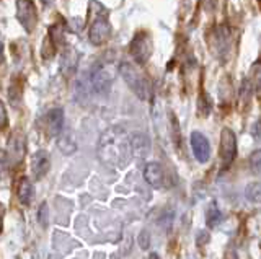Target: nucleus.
<instances>
[{"label": "nucleus", "instance_id": "obj_1", "mask_svg": "<svg viewBox=\"0 0 261 259\" xmlns=\"http://www.w3.org/2000/svg\"><path fill=\"white\" fill-rule=\"evenodd\" d=\"M130 142L127 139H121L116 131L106 132L103 140L100 142V158L106 163L124 166L130 158Z\"/></svg>", "mask_w": 261, "mask_h": 259}, {"label": "nucleus", "instance_id": "obj_2", "mask_svg": "<svg viewBox=\"0 0 261 259\" xmlns=\"http://www.w3.org/2000/svg\"><path fill=\"white\" fill-rule=\"evenodd\" d=\"M119 74L124 78L126 85L133 90L141 100H149L152 95V87L149 78H147L141 70L129 62H122L119 66Z\"/></svg>", "mask_w": 261, "mask_h": 259}, {"label": "nucleus", "instance_id": "obj_3", "mask_svg": "<svg viewBox=\"0 0 261 259\" xmlns=\"http://www.w3.org/2000/svg\"><path fill=\"white\" fill-rule=\"evenodd\" d=\"M153 51V46H152V39L147 33H137L130 43V54L133 57L136 59L137 64H145L147 61L150 59Z\"/></svg>", "mask_w": 261, "mask_h": 259}, {"label": "nucleus", "instance_id": "obj_4", "mask_svg": "<svg viewBox=\"0 0 261 259\" xmlns=\"http://www.w3.org/2000/svg\"><path fill=\"white\" fill-rule=\"evenodd\" d=\"M16 17L21 23V26L27 30V33H31L38 23V12L33 0H18L16 2Z\"/></svg>", "mask_w": 261, "mask_h": 259}, {"label": "nucleus", "instance_id": "obj_5", "mask_svg": "<svg viewBox=\"0 0 261 259\" xmlns=\"http://www.w3.org/2000/svg\"><path fill=\"white\" fill-rule=\"evenodd\" d=\"M237 155V137L232 129L224 127L220 132V160L224 166H230Z\"/></svg>", "mask_w": 261, "mask_h": 259}, {"label": "nucleus", "instance_id": "obj_6", "mask_svg": "<svg viewBox=\"0 0 261 259\" xmlns=\"http://www.w3.org/2000/svg\"><path fill=\"white\" fill-rule=\"evenodd\" d=\"M111 33H113V31H111L110 21L106 20L105 17H98L92 23V26H90V31H88L90 43L95 44V46H101L111 38Z\"/></svg>", "mask_w": 261, "mask_h": 259}, {"label": "nucleus", "instance_id": "obj_7", "mask_svg": "<svg viewBox=\"0 0 261 259\" xmlns=\"http://www.w3.org/2000/svg\"><path fill=\"white\" fill-rule=\"evenodd\" d=\"M90 80H92V87H93V92L98 95H108L111 90V85H113V78L108 74L103 66H96L92 74H90Z\"/></svg>", "mask_w": 261, "mask_h": 259}, {"label": "nucleus", "instance_id": "obj_8", "mask_svg": "<svg viewBox=\"0 0 261 259\" xmlns=\"http://www.w3.org/2000/svg\"><path fill=\"white\" fill-rule=\"evenodd\" d=\"M191 147H193V153H194L196 160H198L199 163H206L211 155V145L206 137H204L201 132H193L191 134Z\"/></svg>", "mask_w": 261, "mask_h": 259}, {"label": "nucleus", "instance_id": "obj_9", "mask_svg": "<svg viewBox=\"0 0 261 259\" xmlns=\"http://www.w3.org/2000/svg\"><path fill=\"white\" fill-rule=\"evenodd\" d=\"M144 178H145V181L155 189L163 188V184H165V173H163V168L159 163H155V161H150V163L145 165Z\"/></svg>", "mask_w": 261, "mask_h": 259}, {"label": "nucleus", "instance_id": "obj_10", "mask_svg": "<svg viewBox=\"0 0 261 259\" xmlns=\"http://www.w3.org/2000/svg\"><path fill=\"white\" fill-rule=\"evenodd\" d=\"M46 127H47V134L51 137H57L62 132V127H64V109L62 108H53L47 112Z\"/></svg>", "mask_w": 261, "mask_h": 259}, {"label": "nucleus", "instance_id": "obj_11", "mask_svg": "<svg viewBox=\"0 0 261 259\" xmlns=\"http://www.w3.org/2000/svg\"><path fill=\"white\" fill-rule=\"evenodd\" d=\"M49 166H51V160H49L47 153L44 150L36 152L31 161V171L35 175L36 180H41V178H44L47 175Z\"/></svg>", "mask_w": 261, "mask_h": 259}, {"label": "nucleus", "instance_id": "obj_12", "mask_svg": "<svg viewBox=\"0 0 261 259\" xmlns=\"http://www.w3.org/2000/svg\"><path fill=\"white\" fill-rule=\"evenodd\" d=\"M79 66V52L73 47H67L61 59V70L65 75H72Z\"/></svg>", "mask_w": 261, "mask_h": 259}, {"label": "nucleus", "instance_id": "obj_13", "mask_svg": "<svg viewBox=\"0 0 261 259\" xmlns=\"http://www.w3.org/2000/svg\"><path fill=\"white\" fill-rule=\"evenodd\" d=\"M130 150L137 157H145L150 152V140L145 134H134L130 137Z\"/></svg>", "mask_w": 261, "mask_h": 259}, {"label": "nucleus", "instance_id": "obj_14", "mask_svg": "<svg viewBox=\"0 0 261 259\" xmlns=\"http://www.w3.org/2000/svg\"><path fill=\"white\" fill-rule=\"evenodd\" d=\"M222 212L219 210L217 204L216 202H212V204L207 207V212H206V222H207V226H211V228H214V226H217L220 222H222Z\"/></svg>", "mask_w": 261, "mask_h": 259}, {"label": "nucleus", "instance_id": "obj_15", "mask_svg": "<svg viewBox=\"0 0 261 259\" xmlns=\"http://www.w3.org/2000/svg\"><path fill=\"white\" fill-rule=\"evenodd\" d=\"M33 196V188H31V183L27 178H21V181L18 184V199L21 204H30Z\"/></svg>", "mask_w": 261, "mask_h": 259}, {"label": "nucleus", "instance_id": "obj_16", "mask_svg": "<svg viewBox=\"0 0 261 259\" xmlns=\"http://www.w3.org/2000/svg\"><path fill=\"white\" fill-rule=\"evenodd\" d=\"M245 197L251 202H261V183H250L245 188Z\"/></svg>", "mask_w": 261, "mask_h": 259}, {"label": "nucleus", "instance_id": "obj_17", "mask_svg": "<svg viewBox=\"0 0 261 259\" xmlns=\"http://www.w3.org/2000/svg\"><path fill=\"white\" fill-rule=\"evenodd\" d=\"M47 220H49V209H47L46 202H43V204H41L39 209H38V222L43 226H46Z\"/></svg>", "mask_w": 261, "mask_h": 259}, {"label": "nucleus", "instance_id": "obj_18", "mask_svg": "<svg viewBox=\"0 0 261 259\" xmlns=\"http://www.w3.org/2000/svg\"><path fill=\"white\" fill-rule=\"evenodd\" d=\"M59 147H61V150H62L64 153H67V155L77 149V147H75V142H73L69 135H67V137H64V139L59 142Z\"/></svg>", "mask_w": 261, "mask_h": 259}, {"label": "nucleus", "instance_id": "obj_19", "mask_svg": "<svg viewBox=\"0 0 261 259\" xmlns=\"http://www.w3.org/2000/svg\"><path fill=\"white\" fill-rule=\"evenodd\" d=\"M8 155L4 152V150H0V176H4L7 173V169H8Z\"/></svg>", "mask_w": 261, "mask_h": 259}, {"label": "nucleus", "instance_id": "obj_20", "mask_svg": "<svg viewBox=\"0 0 261 259\" xmlns=\"http://www.w3.org/2000/svg\"><path fill=\"white\" fill-rule=\"evenodd\" d=\"M139 245H141L142 249H147L150 246V233L147 230H144L141 235H139Z\"/></svg>", "mask_w": 261, "mask_h": 259}, {"label": "nucleus", "instance_id": "obj_21", "mask_svg": "<svg viewBox=\"0 0 261 259\" xmlns=\"http://www.w3.org/2000/svg\"><path fill=\"white\" fill-rule=\"evenodd\" d=\"M250 165L253 168L261 166V150H255L251 153V155H250Z\"/></svg>", "mask_w": 261, "mask_h": 259}, {"label": "nucleus", "instance_id": "obj_22", "mask_svg": "<svg viewBox=\"0 0 261 259\" xmlns=\"http://www.w3.org/2000/svg\"><path fill=\"white\" fill-rule=\"evenodd\" d=\"M255 90L256 95L261 96V66H256L255 69Z\"/></svg>", "mask_w": 261, "mask_h": 259}, {"label": "nucleus", "instance_id": "obj_23", "mask_svg": "<svg viewBox=\"0 0 261 259\" xmlns=\"http://www.w3.org/2000/svg\"><path fill=\"white\" fill-rule=\"evenodd\" d=\"M8 123V118H7V109L4 106V103L0 101V129H4Z\"/></svg>", "mask_w": 261, "mask_h": 259}, {"label": "nucleus", "instance_id": "obj_24", "mask_svg": "<svg viewBox=\"0 0 261 259\" xmlns=\"http://www.w3.org/2000/svg\"><path fill=\"white\" fill-rule=\"evenodd\" d=\"M224 259H239V254H237V251H235V249L228 248V249L225 251V256H224Z\"/></svg>", "mask_w": 261, "mask_h": 259}, {"label": "nucleus", "instance_id": "obj_25", "mask_svg": "<svg viewBox=\"0 0 261 259\" xmlns=\"http://www.w3.org/2000/svg\"><path fill=\"white\" fill-rule=\"evenodd\" d=\"M207 240H209V235L206 232H202L199 237H198V243H199V245H204V243H206Z\"/></svg>", "mask_w": 261, "mask_h": 259}, {"label": "nucleus", "instance_id": "obj_26", "mask_svg": "<svg viewBox=\"0 0 261 259\" xmlns=\"http://www.w3.org/2000/svg\"><path fill=\"white\" fill-rule=\"evenodd\" d=\"M2 62H4V44L0 41V66H2Z\"/></svg>", "mask_w": 261, "mask_h": 259}, {"label": "nucleus", "instance_id": "obj_27", "mask_svg": "<svg viewBox=\"0 0 261 259\" xmlns=\"http://www.w3.org/2000/svg\"><path fill=\"white\" fill-rule=\"evenodd\" d=\"M149 259H160V257H159V254H157V253H152V254L149 256Z\"/></svg>", "mask_w": 261, "mask_h": 259}, {"label": "nucleus", "instance_id": "obj_28", "mask_svg": "<svg viewBox=\"0 0 261 259\" xmlns=\"http://www.w3.org/2000/svg\"><path fill=\"white\" fill-rule=\"evenodd\" d=\"M41 2H43L44 5H51V4L54 2V0H41Z\"/></svg>", "mask_w": 261, "mask_h": 259}]
</instances>
